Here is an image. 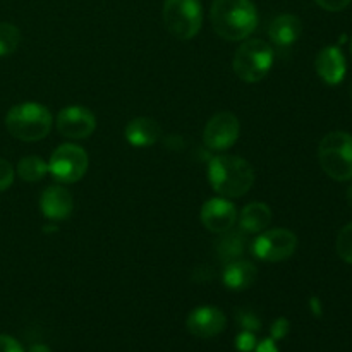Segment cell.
Returning <instances> with one entry per match:
<instances>
[{
  "label": "cell",
  "mask_w": 352,
  "mask_h": 352,
  "mask_svg": "<svg viewBox=\"0 0 352 352\" xmlns=\"http://www.w3.org/2000/svg\"><path fill=\"white\" fill-rule=\"evenodd\" d=\"M210 19L220 38L241 41L256 30L258 10L253 0H213Z\"/></svg>",
  "instance_id": "6da1fadb"
},
{
  "label": "cell",
  "mask_w": 352,
  "mask_h": 352,
  "mask_svg": "<svg viewBox=\"0 0 352 352\" xmlns=\"http://www.w3.org/2000/svg\"><path fill=\"white\" fill-rule=\"evenodd\" d=\"M212 188L223 198H241L254 184V170L250 162L237 155H219L208 165Z\"/></svg>",
  "instance_id": "7a4b0ae2"
},
{
  "label": "cell",
  "mask_w": 352,
  "mask_h": 352,
  "mask_svg": "<svg viewBox=\"0 0 352 352\" xmlns=\"http://www.w3.org/2000/svg\"><path fill=\"white\" fill-rule=\"evenodd\" d=\"M54 124L50 110L36 102L14 105L6 116V127L16 140L33 143L48 136Z\"/></svg>",
  "instance_id": "3957f363"
},
{
  "label": "cell",
  "mask_w": 352,
  "mask_h": 352,
  "mask_svg": "<svg viewBox=\"0 0 352 352\" xmlns=\"http://www.w3.org/2000/svg\"><path fill=\"white\" fill-rule=\"evenodd\" d=\"M323 172L333 181H352V134L344 131L329 133L318 146Z\"/></svg>",
  "instance_id": "277c9868"
},
{
  "label": "cell",
  "mask_w": 352,
  "mask_h": 352,
  "mask_svg": "<svg viewBox=\"0 0 352 352\" xmlns=\"http://www.w3.org/2000/svg\"><path fill=\"white\" fill-rule=\"evenodd\" d=\"M274 65V50L263 40H246L234 54L232 67L244 82H258Z\"/></svg>",
  "instance_id": "5b68a950"
},
{
  "label": "cell",
  "mask_w": 352,
  "mask_h": 352,
  "mask_svg": "<svg viewBox=\"0 0 352 352\" xmlns=\"http://www.w3.org/2000/svg\"><path fill=\"white\" fill-rule=\"evenodd\" d=\"M162 14L165 28L177 40H191L201 30L203 10L199 0H165Z\"/></svg>",
  "instance_id": "8992f818"
},
{
  "label": "cell",
  "mask_w": 352,
  "mask_h": 352,
  "mask_svg": "<svg viewBox=\"0 0 352 352\" xmlns=\"http://www.w3.org/2000/svg\"><path fill=\"white\" fill-rule=\"evenodd\" d=\"M88 165V153L81 146L65 143L52 153L50 162H48V172L55 181L64 182V184H74L85 177Z\"/></svg>",
  "instance_id": "52a82bcc"
},
{
  "label": "cell",
  "mask_w": 352,
  "mask_h": 352,
  "mask_svg": "<svg viewBox=\"0 0 352 352\" xmlns=\"http://www.w3.org/2000/svg\"><path fill=\"white\" fill-rule=\"evenodd\" d=\"M298 250V236L289 229H272L258 234L253 243V253L258 260L278 263L292 256Z\"/></svg>",
  "instance_id": "ba28073f"
},
{
  "label": "cell",
  "mask_w": 352,
  "mask_h": 352,
  "mask_svg": "<svg viewBox=\"0 0 352 352\" xmlns=\"http://www.w3.org/2000/svg\"><path fill=\"white\" fill-rule=\"evenodd\" d=\"M239 133V119L230 112H220L206 122L203 131V143L212 151H226L236 143Z\"/></svg>",
  "instance_id": "9c48e42d"
},
{
  "label": "cell",
  "mask_w": 352,
  "mask_h": 352,
  "mask_svg": "<svg viewBox=\"0 0 352 352\" xmlns=\"http://www.w3.org/2000/svg\"><path fill=\"white\" fill-rule=\"evenodd\" d=\"M57 129L69 140H86L96 129V117L82 105H69L57 116Z\"/></svg>",
  "instance_id": "30bf717a"
},
{
  "label": "cell",
  "mask_w": 352,
  "mask_h": 352,
  "mask_svg": "<svg viewBox=\"0 0 352 352\" xmlns=\"http://www.w3.org/2000/svg\"><path fill=\"white\" fill-rule=\"evenodd\" d=\"M186 327L198 339H212L226 330L227 316L215 306H199L189 313Z\"/></svg>",
  "instance_id": "8fae6325"
},
{
  "label": "cell",
  "mask_w": 352,
  "mask_h": 352,
  "mask_svg": "<svg viewBox=\"0 0 352 352\" xmlns=\"http://www.w3.org/2000/svg\"><path fill=\"white\" fill-rule=\"evenodd\" d=\"M237 222V210L227 198H212L203 205L201 223L210 232L223 234Z\"/></svg>",
  "instance_id": "7c38bea8"
},
{
  "label": "cell",
  "mask_w": 352,
  "mask_h": 352,
  "mask_svg": "<svg viewBox=\"0 0 352 352\" xmlns=\"http://www.w3.org/2000/svg\"><path fill=\"white\" fill-rule=\"evenodd\" d=\"M40 208L47 219L65 220L74 210V199L71 192L62 186H50L41 192Z\"/></svg>",
  "instance_id": "4fadbf2b"
},
{
  "label": "cell",
  "mask_w": 352,
  "mask_h": 352,
  "mask_svg": "<svg viewBox=\"0 0 352 352\" xmlns=\"http://www.w3.org/2000/svg\"><path fill=\"white\" fill-rule=\"evenodd\" d=\"M316 72L327 85H339L346 76V57L337 47H325L318 52L315 60Z\"/></svg>",
  "instance_id": "5bb4252c"
},
{
  "label": "cell",
  "mask_w": 352,
  "mask_h": 352,
  "mask_svg": "<svg viewBox=\"0 0 352 352\" xmlns=\"http://www.w3.org/2000/svg\"><path fill=\"white\" fill-rule=\"evenodd\" d=\"M162 136V127L151 117H136L126 126V140L133 146L144 148L157 143Z\"/></svg>",
  "instance_id": "9a60e30c"
},
{
  "label": "cell",
  "mask_w": 352,
  "mask_h": 352,
  "mask_svg": "<svg viewBox=\"0 0 352 352\" xmlns=\"http://www.w3.org/2000/svg\"><path fill=\"white\" fill-rule=\"evenodd\" d=\"M301 19L292 16V14H280V16H277L272 21L270 30H268L272 41L280 48H287L294 45L299 40V36H301Z\"/></svg>",
  "instance_id": "2e32d148"
},
{
  "label": "cell",
  "mask_w": 352,
  "mask_h": 352,
  "mask_svg": "<svg viewBox=\"0 0 352 352\" xmlns=\"http://www.w3.org/2000/svg\"><path fill=\"white\" fill-rule=\"evenodd\" d=\"M237 220H239V230L243 234H260L270 226L272 210L267 203H250L244 206Z\"/></svg>",
  "instance_id": "e0dca14e"
},
{
  "label": "cell",
  "mask_w": 352,
  "mask_h": 352,
  "mask_svg": "<svg viewBox=\"0 0 352 352\" xmlns=\"http://www.w3.org/2000/svg\"><path fill=\"white\" fill-rule=\"evenodd\" d=\"M223 284L230 291H244L256 282L258 270L251 261L234 260L223 270Z\"/></svg>",
  "instance_id": "ac0fdd59"
},
{
  "label": "cell",
  "mask_w": 352,
  "mask_h": 352,
  "mask_svg": "<svg viewBox=\"0 0 352 352\" xmlns=\"http://www.w3.org/2000/svg\"><path fill=\"white\" fill-rule=\"evenodd\" d=\"M48 174V164L41 157L30 155L21 158L17 164V175L26 182H38Z\"/></svg>",
  "instance_id": "d6986e66"
},
{
  "label": "cell",
  "mask_w": 352,
  "mask_h": 352,
  "mask_svg": "<svg viewBox=\"0 0 352 352\" xmlns=\"http://www.w3.org/2000/svg\"><path fill=\"white\" fill-rule=\"evenodd\" d=\"M217 251H219L222 260H236L243 254L244 241L241 232H229L217 243Z\"/></svg>",
  "instance_id": "ffe728a7"
},
{
  "label": "cell",
  "mask_w": 352,
  "mask_h": 352,
  "mask_svg": "<svg viewBox=\"0 0 352 352\" xmlns=\"http://www.w3.org/2000/svg\"><path fill=\"white\" fill-rule=\"evenodd\" d=\"M21 43L19 28L10 23H0V57L14 54Z\"/></svg>",
  "instance_id": "44dd1931"
},
{
  "label": "cell",
  "mask_w": 352,
  "mask_h": 352,
  "mask_svg": "<svg viewBox=\"0 0 352 352\" xmlns=\"http://www.w3.org/2000/svg\"><path fill=\"white\" fill-rule=\"evenodd\" d=\"M336 250L340 260L352 265V222L340 229L336 241Z\"/></svg>",
  "instance_id": "7402d4cb"
},
{
  "label": "cell",
  "mask_w": 352,
  "mask_h": 352,
  "mask_svg": "<svg viewBox=\"0 0 352 352\" xmlns=\"http://www.w3.org/2000/svg\"><path fill=\"white\" fill-rule=\"evenodd\" d=\"M14 182V168L6 158H0V191H6Z\"/></svg>",
  "instance_id": "603a6c76"
},
{
  "label": "cell",
  "mask_w": 352,
  "mask_h": 352,
  "mask_svg": "<svg viewBox=\"0 0 352 352\" xmlns=\"http://www.w3.org/2000/svg\"><path fill=\"white\" fill-rule=\"evenodd\" d=\"M236 347L239 352L254 351V347H256V337H254V333L250 332V330L241 332L236 339Z\"/></svg>",
  "instance_id": "cb8c5ba5"
},
{
  "label": "cell",
  "mask_w": 352,
  "mask_h": 352,
  "mask_svg": "<svg viewBox=\"0 0 352 352\" xmlns=\"http://www.w3.org/2000/svg\"><path fill=\"white\" fill-rule=\"evenodd\" d=\"M239 323L244 330H250V332H256V330L261 329V322L253 313H241Z\"/></svg>",
  "instance_id": "d4e9b609"
},
{
  "label": "cell",
  "mask_w": 352,
  "mask_h": 352,
  "mask_svg": "<svg viewBox=\"0 0 352 352\" xmlns=\"http://www.w3.org/2000/svg\"><path fill=\"white\" fill-rule=\"evenodd\" d=\"M315 2L329 12H340L349 6L352 0H315Z\"/></svg>",
  "instance_id": "484cf974"
},
{
  "label": "cell",
  "mask_w": 352,
  "mask_h": 352,
  "mask_svg": "<svg viewBox=\"0 0 352 352\" xmlns=\"http://www.w3.org/2000/svg\"><path fill=\"white\" fill-rule=\"evenodd\" d=\"M0 352H24V349L14 337L0 333Z\"/></svg>",
  "instance_id": "4316f807"
},
{
  "label": "cell",
  "mask_w": 352,
  "mask_h": 352,
  "mask_svg": "<svg viewBox=\"0 0 352 352\" xmlns=\"http://www.w3.org/2000/svg\"><path fill=\"white\" fill-rule=\"evenodd\" d=\"M289 332V322L285 318H278L277 322L272 325V339L278 340V339H284Z\"/></svg>",
  "instance_id": "83f0119b"
},
{
  "label": "cell",
  "mask_w": 352,
  "mask_h": 352,
  "mask_svg": "<svg viewBox=\"0 0 352 352\" xmlns=\"http://www.w3.org/2000/svg\"><path fill=\"white\" fill-rule=\"evenodd\" d=\"M254 352H278V349L274 339H263L260 344H256Z\"/></svg>",
  "instance_id": "f1b7e54d"
},
{
  "label": "cell",
  "mask_w": 352,
  "mask_h": 352,
  "mask_svg": "<svg viewBox=\"0 0 352 352\" xmlns=\"http://www.w3.org/2000/svg\"><path fill=\"white\" fill-rule=\"evenodd\" d=\"M30 352H52L50 347L45 346V344H34V346H31Z\"/></svg>",
  "instance_id": "f546056e"
},
{
  "label": "cell",
  "mask_w": 352,
  "mask_h": 352,
  "mask_svg": "<svg viewBox=\"0 0 352 352\" xmlns=\"http://www.w3.org/2000/svg\"><path fill=\"white\" fill-rule=\"evenodd\" d=\"M346 198H347V203H349V206L352 208V184L349 186V189H347V195H346Z\"/></svg>",
  "instance_id": "4dcf8cb0"
},
{
  "label": "cell",
  "mask_w": 352,
  "mask_h": 352,
  "mask_svg": "<svg viewBox=\"0 0 352 352\" xmlns=\"http://www.w3.org/2000/svg\"><path fill=\"white\" fill-rule=\"evenodd\" d=\"M351 54H352V36H351Z\"/></svg>",
  "instance_id": "1f68e13d"
}]
</instances>
